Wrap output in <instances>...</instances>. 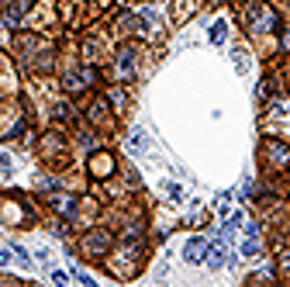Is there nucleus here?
<instances>
[{
	"label": "nucleus",
	"instance_id": "nucleus-1",
	"mask_svg": "<svg viewBox=\"0 0 290 287\" xmlns=\"http://www.w3.org/2000/svg\"><path fill=\"white\" fill-rule=\"evenodd\" d=\"M273 24H276V14H273L270 7H263V4H252L249 7V28L252 31H270Z\"/></svg>",
	"mask_w": 290,
	"mask_h": 287
},
{
	"label": "nucleus",
	"instance_id": "nucleus-2",
	"mask_svg": "<svg viewBox=\"0 0 290 287\" xmlns=\"http://www.w3.org/2000/svg\"><path fill=\"white\" fill-rule=\"evenodd\" d=\"M107 242H111V235H107V232H90V235L83 239V249L97 256V253H104V249H107Z\"/></svg>",
	"mask_w": 290,
	"mask_h": 287
},
{
	"label": "nucleus",
	"instance_id": "nucleus-3",
	"mask_svg": "<svg viewBox=\"0 0 290 287\" xmlns=\"http://www.w3.org/2000/svg\"><path fill=\"white\" fill-rule=\"evenodd\" d=\"M204 253H208V242H204V239H190L187 249H183L187 263H200V260H204Z\"/></svg>",
	"mask_w": 290,
	"mask_h": 287
},
{
	"label": "nucleus",
	"instance_id": "nucleus-4",
	"mask_svg": "<svg viewBox=\"0 0 290 287\" xmlns=\"http://www.w3.org/2000/svg\"><path fill=\"white\" fill-rule=\"evenodd\" d=\"M266 156H270V163H276V166H287L290 163L287 146H280V142H270V146H266Z\"/></svg>",
	"mask_w": 290,
	"mask_h": 287
},
{
	"label": "nucleus",
	"instance_id": "nucleus-5",
	"mask_svg": "<svg viewBox=\"0 0 290 287\" xmlns=\"http://www.w3.org/2000/svg\"><path fill=\"white\" fill-rule=\"evenodd\" d=\"M90 170H94L97 176H107V173L114 170V163H111V156H94V159H90Z\"/></svg>",
	"mask_w": 290,
	"mask_h": 287
},
{
	"label": "nucleus",
	"instance_id": "nucleus-6",
	"mask_svg": "<svg viewBox=\"0 0 290 287\" xmlns=\"http://www.w3.org/2000/svg\"><path fill=\"white\" fill-rule=\"evenodd\" d=\"M204 263H208V267H221V263H225V246H221V242H218V246H208Z\"/></svg>",
	"mask_w": 290,
	"mask_h": 287
},
{
	"label": "nucleus",
	"instance_id": "nucleus-7",
	"mask_svg": "<svg viewBox=\"0 0 290 287\" xmlns=\"http://www.w3.org/2000/svg\"><path fill=\"white\" fill-rule=\"evenodd\" d=\"M132 62H135L132 49H125V52L117 56V73H121V77H132Z\"/></svg>",
	"mask_w": 290,
	"mask_h": 287
},
{
	"label": "nucleus",
	"instance_id": "nucleus-8",
	"mask_svg": "<svg viewBox=\"0 0 290 287\" xmlns=\"http://www.w3.org/2000/svg\"><path fill=\"white\" fill-rule=\"evenodd\" d=\"M132 153H145V135L132 132Z\"/></svg>",
	"mask_w": 290,
	"mask_h": 287
},
{
	"label": "nucleus",
	"instance_id": "nucleus-9",
	"mask_svg": "<svg viewBox=\"0 0 290 287\" xmlns=\"http://www.w3.org/2000/svg\"><path fill=\"white\" fill-rule=\"evenodd\" d=\"M211 42H225V24H221V21L211 28Z\"/></svg>",
	"mask_w": 290,
	"mask_h": 287
},
{
	"label": "nucleus",
	"instance_id": "nucleus-10",
	"mask_svg": "<svg viewBox=\"0 0 290 287\" xmlns=\"http://www.w3.org/2000/svg\"><path fill=\"white\" fill-rule=\"evenodd\" d=\"M4 263H11V253H7V249H0V267H4Z\"/></svg>",
	"mask_w": 290,
	"mask_h": 287
}]
</instances>
